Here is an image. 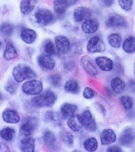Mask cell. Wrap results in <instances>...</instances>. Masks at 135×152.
<instances>
[{
	"label": "cell",
	"mask_w": 135,
	"mask_h": 152,
	"mask_svg": "<svg viewBox=\"0 0 135 152\" xmlns=\"http://www.w3.org/2000/svg\"><path fill=\"white\" fill-rule=\"evenodd\" d=\"M91 16V12L88 8L79 7L74 12V19L76 22L87 20Z\"/></svg>",
	"instance_id": "7c38bea8"
},
{
	"label": "cell",
	"mask_w": 135,
	"mask_h": 152,
	"mask_svg": "<svg viewBox=\"0 0 135 152\" xmlns=\"http://www.w3.org/2000/svg\"><path fill=\"white\" fill-rule=\"evenodd\" d=\"M77 109V107L74 104L66 103L63 104L61 108V115L64 119L70 118L74 115Z\"/></svg>",
	"instance_id": "ac0fdd59"
},
{
	"label": "cell",
	"mask_w": 135,
	"mask_h": 152,
	"mask_svg": "<svg viewBox=\"0 0 135 152\" xmlns=\"http://www.w3.org/2000/svg\"><path fill=\"white\" fill-rule=\"evenodd\" d=\"M118 3L120 7L125 11L131 10L133 4V0H118Z\"/></svg>",
	"instance_id": "74e56055"
},
{
	"label": "cell",
	"mask_w": 135,
	"mask_h": 152,
	"mask_svg": "<svg viewBox=\"0 0 135 152\" xmlns=\"http://www.w3.org/2000/svg\"><path fill=\"white\" fill-rule=\"evenodd\" d=\"M18 87L19 86L16 82L10 80L6 83L5 85V90L6 91H7L10 94H14L17 91Z\"/></svg>",
	"instance_id": "e575fe53"
},
{
	"label": "cell",
	"mask_w": 135,
	"mask_h": 152,
	"mask_svg": "<svg viewBox=\"0 0 135 152\" xmlns=\"http://www.w3.org/2000/svg\"><path fill=\"white\" fill-rule=\"evenodd\" d=\"M48 81L54 87H59L61 85V77L59 75H51L48 78Z\"/></svg>",
	"instance_id": "d590c367"
},
{
	"label": "cell",
	"mask_w": 135,
	"mask_h": 152,
	"mask_svg": "<svg viewBox=\"0 0 135 152\" xmlns=\"http://www.w3.org/2000/svg\"><path fill=\"white\" fill-rule=\"evenodd\" d=\"M87 49L90 53H100L105 50L106 46L101 38L98 36H94L89 40Z\"/></svg>",
	"instance_id": "52a82bcc"
},
{
	"label": "cell",
	"mask_w": 135,
	"mask_h": 152,
	"mask_svg": "<svg viewBox=\"0 0 135 152\" xmlns=\"http://www.w3.org/2000/svg\"><path fill=\"white\" fill-rule=\"evenodd\" d=\"M13 31L14 27L7 23H4L0 27V32L5 36H11Z\"/></svg>",
	"instance_id": "d6a6232c"
},
{
	"label": "cell",
	"mask_w": 135,
	"mask_h": 152,
	"mask_svg": "<svg viewBox=\"0 0 135 152\" xmlns=\"http://www.w3.org/2000/svg\"><path fill=\"white\" fill-rule=\"evenodd\" d=\"M38 126V120L36 117H29L22 122L20 127V135L31 136Z\"/></svg>",
	"instance_id": "3957f363"
},
{
	"label": "cell",
	"mask_w": 135,
	"mask_h": 152,
	"mask_svg": "<svg viewBox=\"0 0 135 152\" xmlns=\"http://www.w3.org/2000/svg\"><path fill=\"white\" fill-rule=\"evenodd\" d=\"M95 93L92 88L90 87H86L83 92V96L85 99H91L95 96Z\"/></svg>",
	"instance_id": "ab89813d"
},
{
	"label": "cell",
	"mask_w": 135,
	"mask_h": 152,
	"mask_svg": "<svg viewBox=\"0 0 135 152\" xmlns=\"http://www.w3.org/2000/svg\"><path fill=\"white\" fill-rule=\"evenodd\" d=\"M134 74H135V67H134Z\"/></svg>",
	"instance_id": "bcb514c9"
},
{
	"label": "cell",
	"mask_w": 135,
	"mask_h": 152,
	"mask_svg": "<svg viewBox=\"0 0 135 152\" xmlns=\"http://www.w3.org/2000/svg\"><path fill=\"white\" fill-rule=\"evenodd\" d=\"M39 65L43 69L52 70L55 67L54 60L50 55H41L38 58Z\"/></svg>",
	"instance_id": "e0dca14e"
},
{
	"label": "cell",
	"mask_w": 135,
	"mask_h": 152,
	"mask_svg": "<svg viewBox=\"0 0 135 152\" xmlns=\"http://www.w3.org/2000/svg\"><path fill=\"white\" fill-rule=\"evenodd\" d=\"M15 135V130L10 127H6L0 131L1 137L6 141H11Z\"/></svg>",
	"instance_id": "f546056e"
},
{
	"label": "cell",
	"mask_w": 135,
	"mask_h": 152,
	"mask_svg": "<svg viewBox=\"0 0 135 152\" xmlns=\"http://www.w3.org/2000/svg\"><path fill=\"white\" fill-rule=\"evenodd\" d=\"M81 64L85 70L86 71L87 73L91 76H95L97 75V71L95 66L92 64L90 58L88 56H84L82 58L81 60Z\"/></svg>",
	"instance_id": "9a60e30c"
},
{
	"label": "cell",
	"mask_w": 135,
	"mask_h": 152,
	"mask_svg": "<svg viewBox=\"0 0 135 152\" xmlns=\"http://www.w3.org/2000/svg\"><path fill=\"white\" fill-rule=\"evenodd\" d=\"M84 147L88 152H94L96 151L98 147V142L95 138H90L84 142Z\"/></svg>",
	"instance_id": "4dcf8cb0"
},
{
	"label": "cell",
	"mask_w": 135,
	"mask_h": 152,
	"mask_svg": "<svg viewBox=\"0 0 135 152\" xmlns=\"http://www.w3.org/2000/svg\"><path fill=\"white\" fill-rule=\"evenodd\" d=\"M128 86L132 91L135 92V81L130 80L128 83Z\"/></svg>",
	"instance_id": "ee69618b"
},
{
	"label": "cell",
	"mask_w": 135,
	"mask_h": 152,
	"mask_svg": "<svg viewBox=\"0 0 135 152\" xmlns=\"http://www.w3.org/2000/svg\"><path fill=\"white\" fill-rule=\"evenodd\" d=\"M98 23L95 20L88 19L82 26V31L86 33L90 34L95 33L98 29Z\"/></svg>",
	"instance_id": "7402d4cb"
},
{
	"label": "cell",
	"mask_w": 135,
	"mask_h": 152,
	"mask_svg": "<svg viewBox=\"0 0 135 152\" xmlns=\"http://www.w3.org/2000/svg\"><path fill=\"white\" fill-rule=\"evenodd\" d=\"M45 144L49 149H54L56 147V140L54 134L50 131H46L43 135Z\"/></svg>",
	"instance_id": "603a6c76"
},
{
	"label": "cell",
	"mask_w": 135,
	"mask_h": 152,
	"mask_svg": "<svg viewBox=\"0 0 135 152\" xmlns=\"http://www.w3.org/2000/svg\"><path fill=\"white\" fill-rule=\"evenodd\" d=\"M20 37L25 43L31 44L34 42L36 38V33L32 29H25L22 31Z\"/></svg>",
	"instance_id": "cb8c5ba5"
},
{
	"label": "cell",
	"mask_w": 135,
	"mask_h": 152,
	"mask_svg": "<svg viewBox=\"0 0 135 152\" xmlns=\"http://www.w3.org/2000/svg\"><path fill=\"white\" fill-rule=\"evenodd\" d=\"M64 88L66 91L72 93H77L80 89L78 82L74 80H69L66 82Z\"/></svg>",
	"instance_id": "1f68e13d"
},
{
	"label": "cell",
	"mask_w": 135,
	"mask_h": 152,
	"mask_svg": "<svg viewBox=\"0 0 135 152\" xmlns=\"http://www.w3.org/2000/svg\"><path fill=\"white\" fill-rule=\"evenodd\" d=\"M101 4L104 6L109 7H110L113 4L114 0H100Z\"/></svg>",
	"instance_id": "b9f144b4"
},
{
	"label": "cell",
	"mask_w": 135,
	"mask_h": 152,
	"mask_svg": "<svg viewBox=\"0 0 135 152\" xmlns=\"http://www.w3.org/2000/svg\"><path fill=\"white\" fill-rule=\"evenodd\" d=\"M135 140V129L132 127L125 129L119 136V142L124 147L131 146Z\"/></svg>",
	"instance_id": "8992f818"
},
{
	"label": "cell",
	"mask_w": 135,
	"mask_h": 152,
	"mask_svg": "<svg viewBox=\"0 0 135 152\" xmlns=\"http://www.w3.org/2000/svg\"><path fill=\"white\" fill-rule=\"evenodd\" d=\"M77 2V0H54V10L58 15H62L69 7L74 5Z\"/></svg>",
	"instance_id": "ba28073f"
},
{
	"label": "cell",
	"mask_w": 135,
	"mask_h": 152,
	"mask_svg": "<svg viewBox=\"0 0 135 152\" xmlns=\"http://www.w3.org/2000/svg\"><path fill=\"white\" fill-rule=\"evenodd\" d=\"M120 102L124 108L126 110L132 108L134 104L132 98L128 96H122L120 98Z\"/></svg>",
	"instance_id": "836d02e7"
},
{
	"label": "cell",
	"mask_w": 135,
	"mask_h": 152,
	"mask_svg": "<svg viewBox=\"0 0 135 152\" xmlns=\"http://www.w3.org/2000/svg\"><path fill=\"white\" fill-rule=\"evenodd\" d=\"M44 50L48 55L51 56L55 54V48L54 44L50 40L46 41L44 45Z\"/></svg>",
	"instance_id": "8d00e7d4"
},
{
	"label": "cell",
	"mask_w": 135,
	"mask_h": 152,
	"mask_svg": "<svg viewBox=\"0 0 135 152\" xmlns=\"http://www.w3.org/2000/svg\"><path fill=\"white\" fill-rule=\"evenodd\" d=\"M62 139L66 145L71 146L73 144L74 137H73V135L70 132H64L62 135Z\"/></svg>",
	"instance_id": "f35d334b"
},
{
	"label": "cell",
	"mask_w": 135,
	"mask_h": 152,
	"mask_svg": "<svg viewBox=\"0 0 135 152\" xmlns=\"http://www.w3.org/2000/svg\"><path fill=\"white\" fill-rule=\"evenodd\" d=\"M96 63L100 69L103 71H112L113 68V62L110 59L105 56L98 57L96 60Z\"/></svg>",
	"instance_id": "5bb4252c"
},
{
	"label": "cell",
	"mask_w": 135,
	"mask_h": 152,
	"mask_svg": "<svg viewBox=\"0 0 135 152\" xmlns=\"http://www.w3.org/2000/svg\"><path fill=\"white\" fill-rule=\"evenodd\" d=\"M101 142L103 145H107L114 142L116 140V135L111 129L103 131L100 136Z\"/></svg>",
	"instance_id": "2e32d148"
},
{
	"label": "cell",
	"mask_w": 135,
	"mask_h": 152,
	"mask_svg": "<svg viewBox=\"0 0 135 152\" xmlns=\"http://www.w3.org/2000/svg\"><path fill=\"white\" fill-rule=\"evenodd\" d=\"M23 91L29 95H38L43 90L42 83L39 81L32 80L25 82L22 87Z\"/></svg>",
	"instance_id": "277c9868"
},
{
	"label": "cell",
	"mask_w": 135,
	"mask_h": 152,
	"mask_svg": "<svg viewBox=\"0 0 135 152\" xmlns=\"http://www.w3.org/2000/svg\"><path fill=\"white\" fill-rule=\"evenodd\" d=\"M123 49L127 53H132L135 51V38L130 37L124 41L123 44Z\"/></svg>",
	"instance_id": "83f0119b"
},
{
	"label": "cell",
	"mask_w": 135,
	"mask_h": 152,
	"mask_svg": "<svg viewBox=\"0 0 135 152\" xmlns=\"http://www.w3.org/2000/svg\"><path fill=\"white\" fill-rule=\"evenodd\" d=\"M18 54L14 46L11 42L7 43L4 55V59L7 61H9L15 59L18 57Z\"/></svg>",
	"instance_id": "d4e9b609"
},
{
	"label": "cell",
	"mask_w": 135,
	"mask_h": 152,
	"mask_svg": "<svg viewBox=\"0 0 135 152\" xmlns=\"http://www.w3.org/2000/svg\"><path fill=\"white\" fill-rule=\"evenodd\" d=\"M105 25L109 28L124 27L127 26V22L123 16L114 14L108 17Z\"/></svg>",
	"instance_id": "9c48e42d"
},
{
	"label": "cell",
	"mask_w": 135,
	"mask_h": 152,
	"mask_svg": "<svg viewBox=\"0 0 135 152\" xmlns=\"http://www.w3.org/2000/svg\"><path fill=\"white\" fill-rule=\"evenodd\" d=\"M2 118L4 121L9 124H17L20 121V117L14 110L7 109L2 113Z\"/></svg>",
	"instance_id": "d6986e66"
},
{
	"label": "cell",
	"mask_w": 135,
	"mask_h": 152,
	"mask_svg": "<svg viewBox=\"0 0 135 152\" xmlns=\"http://www.w3.org/2000/svg\"><path fill=\"white\" fill-rule=\"evenodd\" d=\"M81 118L83 125L87 130L90 131L96 130V124L95 122V120L89 110L85 111Z\"/></svg>",
	"instance_id": "30bf717a"
},
{
	"label": "cell",
	"mask_w": 135,
	"mask_h": 152,
	"mask_svg": "<svg viewBox=\"0 0 135 152\" xmlns=\"http://www.w3.org/2000/svg\"><path fill=\"white\" fill-rule=\"evenodd\" d=\"M55 42L57 49L61 53H66L70 49V42L65 36H56L55 38Z\"/></svg>",
	"instance_id": "4fadbf2b"
},
{
	"label": "cell",
	"mask_w": 135,
	"mask_h": 152,
	"mask_svg": "<svg viewBox=\"0 0 135 152\" xmlns=\"http://www.w3.org/2000/svg\"><path fill=\"white\" fill-rule=\"evenodd\" d=\"M1 45H2V43H1V42H0V48H1Z\"/></svg>",
	"instance_id": "7dc6e473"
},
{
	"label": "cell",
	"mask_w": 135,
	"mask_h": 152,
	"mask_svg": "<svg viewBox=\"0 0 135 152\" xmlns=\"http://www.w3.org/2000/svg\"><path fill=\"white\" fill-rule=\"evenodd\" d=\"M3 99H4V97H3V95H2V92L0 91V104H1V102H2V100H3Z\"/></svg>",
	"instance_id": "f6af8a7d"
},
{
	"label": "cell",
	"mask_w": 135,
	"mask_h": 152,
	"mask_svg": "<svg viewBox=\"0 0 135 152\" xmlns=\"http://www.w3.org/2000/svg\"><path fill=\"white\" fill-rule=\"evenodd\" d=\"M67 124L70 129L73 131H79L83 126L81 116L79 115H75L69 118Z\"/></svg>",
	"instance_id": "ffe728a7"
},
{
	"label": "cell",
	"mask_w": 135,
	"mask_h": 152,
	"mask_svg": "<svg viewBox=\"0 0 135 152\" xmlns=\"http://www.w3.org/2000/svg\"><path fill=\"white\" fill-rule=\"evenodd\" d=\"M20 147L22 152H34V141L31 136L20 135Z\"/></svg>",
	"instance_id": "8fae6325"
},
{
	"label": "cell",
	"mask_w": 135,
	"mask_h": 152,
	"mask_svg": "<svg viewBox=\"0 0 135 152\" xmlns=\"http://www.w3.org/2000/svg\"><path fill=\"white\" fill-rule=\"evenodd\" d=\"M57 97L55 93L47 90L41 95L32 98L31 102L34 106L37 107H47L53 105Z\"/></svg>",
	"instance_id": "6da1fadb"
},
{
	"label": "cell",
	"mask_w": 135,
	"mask_h": 152,
	"mask_svg": "<svg viewBox=\"0 0 135 152\" xmlns=\"http://www.w3.org/2000/svg\"><path fill=\"white\" fill-rule=\"evenodd\" d=\"M36 0H21L20 10L24 14H28L34 9Z\"/></svg>",
	"instance_id": "4316f807"
},
{
	"label": "cell",
	"mask_w": 135,
	"mask_h": 152,
	"mask_svg": "<svg viewBox=\"0 0 135 152\" xmlns=\"http://www.w3.org/2000/svg\"><path fill=\"white\" fill-rule=\"evenodd\" d=\"M45 119L46 122L54 125L60 126L61 124V115L58 112L47 111L45 114Z\"/></svg>",
	"instance_id": "44dd1931"
},
{
	"label": "cell",
	"mask_w": 135,
	"mask_h": 152,
	"mask_svg": "<svg viewBox=\"0 0 135 152\" xmlns=\"http://www.w3.org/2000/svg\"><path fill=\"white\" fill-rule=\"evenodd\" d=\"M111 87L115 93L120 94L124 91L126 84L123 80L119 78H114L111 81Z\"/></svg>",
	"instance_id": "484cf974"
},
{
	"label": "cell",
	"mask_w": 135,
	"mask_h": 152,
	"mask_svg": "<svg viewBox=\"0 0 135 152\" xmlns=\"http://www.w3.org/2000/svg\"><path fill=\"white\" fill-rule=\"evenodd\" d=\"M108 40L110 45L114 48H119L122 44V38L117 33L110 34L108 36Z\"/></svg>",
	"instance_id": "f1b7e54d"
},
{
	"label": "cell",
	"mask_w": 135,
	"mask_h": 152,
	"mask_svg": "<svg viewBox=\"0 0 135 152\" xmlns=\"http://www.w3.org/2000/svg\"><path fill=\"white\" fill-rule=\"evenodd\" d=\"M10 152V148L6 144L0 141V152Z\"/></svg>",
	"instance_id": "60d3db41"
},
{
	"label": "cell",
	"mask_w": 135,
	"mask_h": 152,
	"mask_svg": "<svg viewBox=\"0 0 135 152\" xmlns=\"http://www.w3.org/2000/svg\"><path fill=\"white\" fill-rule=\"evenodd\" d=\"M107 151L109 152H122V149L118 147L113 146V147H109V148H108Z\"/></svg>",
	"instance_id": "7bdbcfd3"
},
{
	"label": "cell",
	"mask_w": 135,
	"mask_h": 152,
	"mask_svg": "<svg viewBox=\"0 0 135 152\" xmlns=\"http://www.w3.org/2000/svg\"><path fill=\"white\" fill-rule=\"evenodd\" d=\"M12 76L16 82H21L27 79L36 77V75L30 66L24 64H19L16 65L14 68Z\"/></svg>",
	"instance_id": "7a4b0ae2"
},
{
	"label": "cell",
	"mask_w": 135,
	"mask_h": 152,
	"mask_svg": "<svg viewBox=\"0 0 135 152\" xmlns=\"http://www.w3.org/2000/svg\"><path fill=\"white\" fill-rule=\"evenodd\" d=\"M35 19L36 22L43 26L50 24L54 21V16L53 12L47 9H40L35 12Z\"/></svg>",
	"instance_id": "5b68a950"
}]
</instances>
